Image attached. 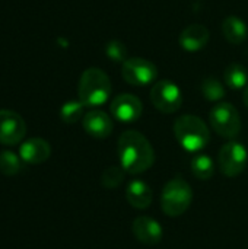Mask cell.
Returning <instances> with one entry per match:
<instances>
[{"label":"cell","instance_id":"cell-1","mask_svg":"<svg viewBox=\"0 0 248 249\" xmlns=\"http://www.w3.org/2000/svg\"><path fill=\"white\" fill-rule=\"evenodd\" d=\"M117 153L121 168L132 175L143 174L155 163V150L151 142L136 130H127L118 137Z\"/></svg>","mask_w":248,"mask_h":249},{"label":"cell","instance_id":"cell-2","mask_svg":"<svg viewBox=\"0 0 248 249\" xmlns=\"http://www.w3.org/2000/svg\"><path fill=\"white\" fill-rule=\"evenodd\" d=\"M174 136L180 146L190 152H202L210 142V131L206 123L196 115H181L174 121Z\"/></svg>","mask_w":248,"mask_h":249},{"label":"cell","instance_id":"cell-3","mask_svg":"<svg viewBox=\"0 0 248 249\" xmlns=\"http://www.w3.org/2000/svg\"><path fill=\"white\" fill-rule=\"evenodd\" d=\"M113 86L108 74L98 67L86 69L79 80L77 85V95L79 101L85 107H101L104 105L110 95Z\"/></svg>","mask_w":248,"mask_h":249},{"label":"cell","instance_id":"cell-4","mask_svg":"<svg viewBox=\"0 0 248 249\" xmlns=\"http://www.w3.org/2000/svg\"><path fill=\"white\" fill-rule=\"evenodd\" d=\"M193 203L191 185L181 177L171 178L162 188L161 209L168 217H178L184 214Z\"/></svg>","mask_w":248,"mask_h":249},{"label":"cell","instance_id":"cell-5","mask_svg":"<svg viewBox=\"0 0 248 249\" xmlns=\"http://www.w3.org/2000/svg\"><path fill=\"white\" fill-rule=\"evenodd\" d=\"M209 121L213 131L224 139L231 140L241 131L240 112L229 102H218L209 112Z\"/></svg>","mask_w":248,"mask_h":249},{"label":"cell","instance_id":"cell-6","mask_svg":"<svg viewBox=\"0 0 248 249\" xmlns=\"http://www.w3.org/2000/svg\"><path fill=\"white\" fill-rule=\"evenodd\" d=\"M248 163V150L240 142H228L225 143L218 155V166L219 171L228 177L235 178L244 172Z\"/></svg>","mask_w":248,"mask_h":249},{"label":"cell","instance_id":"cell-7","mask_svg":"<svg viewBox=\"0 0 248 249\" xmlns=\"http://www.w3.org/2000/svg\"><path fill=\"white\" fill-rule=\"evenodd\" d=\"M151 102L162 114H174L181 108V89L171 80H158L151 89Z\"/></svg>","mask_w":248,"mask_h":249},{"label":"cell","instance_id":"cell-8","mask_svg":"<svg viewBox=\"0 0 248 249\" xmlns=\"http://www.w3.org/2000/svg\"><path fill=\"white\" fill-rule=\"evenodd\" d=\"M123 79L132 86H146L158 77L156 66L142 57H129L121 66Z\"/></svg>","mask_w":248,"mask_h":249},{"label":"cell","instance_id":"cell-9","mask_svg":"<svg viewBox=\"0 0 248 249\" xmlns=\"http://www.w3.org/2000/svg\"><path fill=\"white\" fill-rule=\"evenodd\" d=\"M26 134L23 118L10 109H0V143L6 146L18 144Z\"/></svg>","mask_w":248,"mask_h":249},{"label":"cell","instance_id":"cell-10","mask_svg":"<svg viewBox=\"0 0 248 249\" xmlns=\"http://www.w3.org/2000/svg\"><path fill=\"white\" fill-rule=\"evenodd\" d=\"M110 111L117 121L130 124V123H136L142 117L143 105L137 96L132 93H121L113 99L110 105Z\"/></svg>","mask_w":248,"mask_h":249},{"label":"cell","instance_id":"cell-11","mask_svg":"<svg viewBox=\"0 0 248 249\" xmlns=\"http://www.w3.org/2000/svg\"><path fill=\"white\" fill-rule=\"evenodd\" d=\"M134 238L145 245H156L162 241L164 231L158 220L149 216H139L132 223Z\"/></svg>","mask_w":248,"mask_h":249},{"label":"cell","instance_id":"cell-12","mask_svg":"<svg viewBox=\"0 0 248 249\" xmlns=\"http://www.w3.org/2000/svg\"><path fill=\"white\" fill-rule=\"evenodd\" d=\"M82 125L83 130L94 139H107L114 130V123L111 117L101 109L88 111L82 118Z\"/></svg>","mask_w":248,"mask_h":249},{"label":"cell","instance_id":"cell-13","mask_svg":"<svg viewBox=\"0 0 248 249\" xmlns=\"http://www.w3.org/2000/svg\"><path fill=\"white\" fill-rule=\"evenodd\" d=\"M209 31L205 25L202 23H191L189 26H186L180 36H178V42L181 45V48L187 53H197L200 50H203L208 42H209Z\"/></svg>","mask_w":248,"mask_h":249},{"label":"cell","instance_id":"cell-14","mask_svg":"<svg viewBox=\"0 0 248 249\" xmlns=\"http://www.w3.org/2000/svg\"><path fill=\"white\" fill-rule=\"evenodd\" d=\"M51 155V146L47 140L34 137L23 142L19 147V156L23 162L38 165L45 162Z\"/></svg>","mask_w":248,"mask_h":249},{"label":"cell","instance_id":"cell-15","mask_svg":"<svg viewBox=\"0 0 248 249\" xmlns=\"http://www.w3.org/2000/svg\"><path fill=\"white\" fill-rule=\"evenodd\" d=\"M126 198L127 203L137 209V210H145L148 207H151L152 200H153V194L151 187L142 181V179H133L126 190Z\"/></svg>","mask_w":248,"mask_h":249},{"label":"cell","instance_id":"cell-16","mask_svg":"<svg viewBox=\"0 0 248 249\" xmlns=\"http://www.w3.org/2000/svg\"><path fill=\"white\" fill-rule=\"evenodd\" d=\"M222 34L232 45H240L248 38L247 23L238 16H228L222 22Z\"/></svg>","mask_w":248,"mask_h":249},{"label":"cell","instance_id":"cell-17","mask_svg":"<svg viewBox=\"0 0 248 249\" xmlns=\"http://www.w3.org/2000/svg\"><path fill=\"white\" fill-rule=\"evenodd\" d=\"M224 83L232 90L246 89L248 85V70L240 63L229 64L224 71Z\"/></svg>","mask_w":248,"mask_h":249},{"label":"cell","instance_id":"cell-18","mask_svg":"<svg viewBox=\"0 0 248 249\" xmlns=\"http://www.w3.org/2000/svg\"><path fill=\"white\" fill-rule=\"evenodd\" d=\"M190 169L191 174L202 181H208L213 177L215 174V163L212 160V158H209L205 153H197L196 156L191 158L190 162Z\"/></svg>","mask_w":248,"mask_h":249},{"label":"cell","instance_id":"cell-19","mask_svg":"<svg viewBox=\"0 0 248 249\" xmlns=\"http://www.w3.org/2000/svg\"><path fill=\"white\" fill-rule=\"evenodd\" d=\"M200 90L205 99L209 102H221L227 95L224 83L216 77H206L202 82Z\"/></svg>","mask_w":248,"mask_h":249},{"label":"cell","instance_id":"cell-20","mask_svg":"<svg viewBox=\"0 0 248 249\" xmlns=\"http://www.w3.org/2000/svg\"><path fill=\"white\" fill-rule=\"evenodd\" d=\"M126 174L127 172L121 168V165H111V166L104 169V172L101 175V184L104 188L114 190L123 184Z\"/></svg>","mask_w":248,"mask_h":249},{"label":"cell","instance_id":"cell-21","mask_svg":"<svg viewBox=\"0 0 248 249\" xmlns=\"http://www.w3.org/2000/svg\"><path fill=\"white\" fill-rule=\"evenodd\" d=\"M20 156H18L16 153L10 152V150H4L0 153V172L6 177H13L16 175L20 168Z\"/></svg>","mask_w":248,"mask_h":249},{"label":"cell","instance_id":"cell-22","mask_svg":"<svg viewBox=\"0 0 248 249\" xmlns=\"http://www.w3.org/2000/svg\"><path fill=\"white\" fill-rule=\"evenodd\" d=\"M60 117L67 124H75L85 117V105L80 101H69L60 109Z\"/></svg>","mask_w":248,"mask_h":249},{"label":"cell","instance_id":"cell-23","mask_svg":"<svg viewBox=\"0 0 248 249\" xmlns=\"http://www.w3.org/2000/svg\"><path fill=\"white\" fill-rule=\"evenodd\" d=\"M105 54L108 55L110 60H113L115 63H124L129 58L127 57V47L118 39H113L105 45Z\"/></svg>","mask_w":248,"mask_h":249},{"label":"cell","instance_id":"cell-24","mask_svg":"<svg viewBox=\"0 0 248 249\" xmlns=\"http://www.w3.org/2000/svg\"><path fill=\"white\" fill-rule=\"evenodd\" d=\"M244 104H246V107L248 108V85L247 88L244 89Z\"/></svg>","mask_w":248,"mask_h":249}]
</instances>
